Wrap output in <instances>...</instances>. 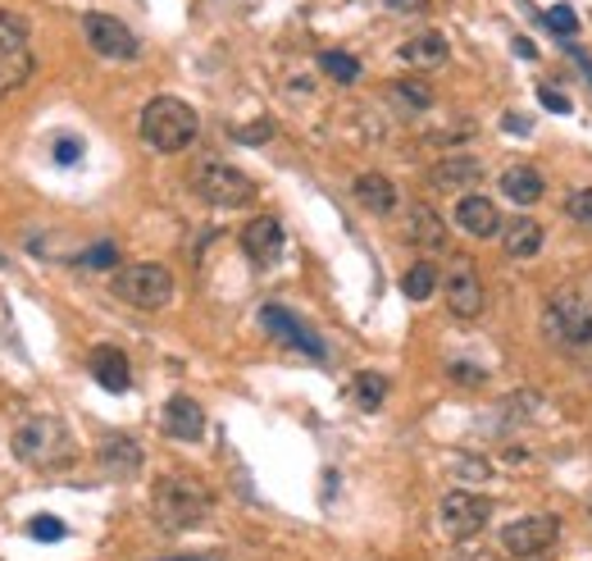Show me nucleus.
Returning <instances> with one entry per match:
<instances>
[{
  "mask_svg": "<svg viewBox=\"0 0 592 561\" xmlns=\"http://www.w3.org/2000/svg\"><path fill=\"white\" fill-rule=\"evenodd\" d=\"M174 561H219V557H174Z\"/></svg>",
  "mask_w": 592,
  "mask_h": 561,
  "instance_id": "obj_38",
  "label": "nucleus"
},
{
  "mask_svg": "<svg viewBox=\"0 0 592 561\" xmlns=\"http://www.w3.org/2000/svg\"><path fill=\"white\" fill-rule=\"evenodd\" d=\"M406 238H411L419 251H442V247H446V224L438 220L433 205L415 201L411 215H406Z\"/></svg>",
  "mask_w": 592,
  "mask_h": 561,
  "instance_id": "obj_18",
  "label": "nucleus"
},
{
  "mask_svg": "<svg viewBox=\"0 0 592 561\" xmlns=\"http://www.w3.org/2000/svg\"><path fill=\"white\" fill-rule=\"evenodd\" d=\"M479 178H483V165L474 155H446L429 170V183L438 192H461V187H474Z\"/></svg>",
  "mask_w": 592,
  "mask_h": 561,
  "instance_id": "obj_17",
  "label": "nucleus"
},
{
  "mask_svg": "<svg viewBox=\"0 0 592 561\" xmlns=\"http://www.w3.org/2000/svg\"><path fill=\"white\" fill-rule=\"evenodd\" d=\"M446 374H452V379H456V384H483V379H488V374H483V370H469L465 361H461V365H452V370H446Z\"/></svg>",
  "mask_w": 592,
  "mask_h": 561,
  "instance_id": "obj_33",
  "label": "nucleus"
},
{
  "mask_svg": "<svg viewBox=\"0 0 592 561\" xmlns=\"http://www.w3.org/2000/svg\"><path fill=\"white\" fill-rule=\"evenodd\" d=\"M319 68H324V74L333 78V83H342V87H351L355 78H361V60L347 55V51H324V55H319Z\"/></svg>",
  "mask_w": 592,
  "mask_h": 561,
  "instance_id": "obj_27",
  "label": "nucleus"
},
{
  "mask_svg": "<svg viewBox=\"0 0 592 561\" xmlns=\"http://www.w3.org/2000/svg\"><path fill=\"white\" fill-rule=\"evenodd\" d=\"M114 297L137 311H164L174 301V274L164 265H124L114 274Z\"/></svg>",
  "mask_w": 592,
  "mask_h": 561,
  "instance_id": "obj_5",
  "label": "nucleus"
},
{
  "mask_svg": "<svg viewBox=\"0 0 592 561\" xmlns=\"http://www.w3.org/2000/svg\"><path fill=\"white\" fill-rule=\"evenodd\" d=\"M401 292H406L411 301H429L438 292V270L429 261H419L406 270V278H401Z\"/></svg>",
  "mask_w": 592,
  "mask_h": 561,
  "instance_id": "obj_25",
  "label": "nucleus"
},
{
  "mask_svg": "<svg viewBox=\"0 0 592 561\" xmlns=\"http://www.w3.org/2000/svg\"><path fill=\"white\" fill-rule=\"evenodd\" d=\"M542 334L565 352H588L592 347V297L583 292H556L542 311Z\"/></svg>",
  "mask_w": 592,
  "mask_h": 561,
  "instance_id": "obj_4",
  "label": "nucleus"
},
{
  "mask_svg": "<svg viewBox=\"0 0 592 561\" xmlns=\"http://www.w3.org/2000/svg\"><path fill=\"white\" fill-rule=\"evenodd\" d=\"M542 224L538 220H529V215H519V220H511L506 228H502V247H506V255L511 261H533V255L542 251Z\"/></svg>",
  "mask_w": 592,
  "mask_h": 561,
  "instance_id": "obj_20",
  "label": "nucleus"
},
{
  "mask_svg": "<svg viewBox=\"0 0 592 561\" xmlns=\"http://www.w3.org/2000/svg\"><path fill=\"white\" fill-rule=\"evenodd\" d=\"M83 33L91 41V51L105 55V60H137V37L124 18H114V14H87L83 18Z\"/></svg>",
  "mask_w": 592,
  "mask_h": 561,
  "instance_id": "obj_10",
  "label": "nucleus"
},
{
  "mask_svg": "<svg viewBox=\"0 0 592 561\" xmlns=\"http://www.w3.org/2000/svg\"><path fill=\"white\" fill-rule=\"evenodd\" d=\"M33 78V41H28V23L18 14L0 10V97H10L14 87Z\"/></svg>",
  "mask_w": 592,
  "mask_h": 561,
  "instance_id": "obj_7",
  "label": "nucleus"
},
{
  "mask_svg": "<svg viewBox=\"0 0 592 561\" xmlns=\"http://www.w3.org/2000/svg\"><path fill=\"white\" fill-rule=\"evenodd\" d=\"M151 507H155V521L160 529H192L210 516V507H215V498H210V488L187 475V471H174V475H160L155 494H151Z\"/></svg>",
  "mask_w": 592,
  "mask_h": 561,
  "instance_id": "obj_1",
  "label": "nucleus"
},
{
  "mask_svg": "<svg viewBox=\"0 0 592 561\" xmlns=\"http://www.w3.org/2000/svg\"><path fill=\"white\" fill-rule=\"evenodd\" d=\"M446 311H452L456 320H479L483 315V278L474 265H452V274H446Z\"/></svg>",
  "mask_w": 592,
  "mask_h": 561,
  "instance_id": "obj_11",
  "label": "nucleus"
},
{
  "mask_svg": "<svg viewBox=\"0 0 592 561\" xmlns=\"http://www.w3.org/2000/svg\"><path fill=\"white\" fill-rule=\"evenodd\" d=\"M556 539H560L556 516H525V521H511L502 529V552L515 561H538L556 548Z\"/></svg>",
  "mask_w": 592,
  "mask_h": 561,
  "instance_id": "obj_8",
  "label": "nucleus"
},
{
  "mask_svg": "<svg viewBox=\"0 0 592 561\" xmlns=\"http://www.w3.org/2000/svg\"><path fill=\"white\" fill-rule=\"evenodd\" d=\"M260 324L269 329V338H278V342H288V347H297V352H305V357H315V361H324L328 352H324V342L305 329V324L292 315V311H282V307H265L260 311Z\"/></svg>",
  "mask_w": 592,
  "mask_h": 561,
  "instance_id": "obj_12",
  "label": "nucleus"
},
{
  "mask_svg": "<svg viewBox=\"0 0 592 561\" xmlns=\"http://www.w3.org/2000/svg\"><path fill=\"white\" fill-rule=\"evenodd\" d=\"M383 5H388L392 14H419L424 5H429V0H383Z\"/></svg>",
  "mask_w": 592,
  "mask_h": 561,
  "instance_id": "obj_35",
  "label": "nucleus"
},
{
  "mask_svg": "<svg viewBox=\"0 0 592 561\" xmlns=\"http://www.w3.org/2000/svg\"><path fill=\"white\" fill-rule=\"evenodd\" d=\"M538 97H542V105H547V110H556V114H565V110H570V101H565L560 91H552V87H542Z\"/></svg>",
  "mask_w": 592,
  "mask_h": 561,
  "instance_id": "obj_34",
  "label": "nucleus"
},
{
  "mask_svg": "<svg viewBox=\"0 0 592 561\" xmlns=\"http://www.w3.org/2000/svg\"><path fill=\"white\" fill-rule=\"evenodd\" d=\"M351 397H355V407H361V411H378V407H383V397H388V379H383V374H355Z\"/></svg>",
  "mask_w": 592,
  "mask_h": 561,
  "instance_id": "obj_26",
  "label": "nucleus"
},
{
  "mask_svg": "<svg viewBox=\"0 0 592 561\" xmlns=\"http://www.w3.org/2000/svg\"><path fill=\"white\" fill-rule=\"evenodd\" d=\"M438 511H442V529H446V539L452 544L474 539V534L492 521V502L483 494H469V488H452Z\"/></svg>",
  "mask_w": 592,
  "mask_h": 561,
  "instance_id": "obj_9",
  "label": "nucleus"
},
{
  "mask_svg": "<svg viewBox=\"0 0 592 561\" xmlns=\"http://www.w3.org/2000/svg\"><path fill=\"white\" fill-rule=\"evenodd\" d=\"M197 133H201L197 110L178 97H155V101H147V110H141V142L160 155L187 151L197 142Z\"/></svg>",
  "mask_w": 592,
  "mask_h": 561,
  "instance_id": "obj_2",
  "label": "nucleus"
},
{
  "mask_svg": "<svg viewBox=\"0 0 592 561\" xmlns=\"http://www.w3.org/2000/svg\"><path fill=\"white\" fill-rule=\"evenodd\" d=\"M282 224L274 215H255L247 228H242V251L251 255L255 265H274L278 255H282Z\"/></svg>",
  "mask_w": 592,
  "mask_h": 561,
  "instance_id": "obj_13",
  "label": "nucleus"
},
{
  "mask_svg": "<svg viewBox=\"0 0 592 561\" xmlns=\"http://www.w3.org/2000/svg\"><path fill=\"white\" fill-rule=\"evenodd\" d=\"M114 261H118V247H114V242H97V247L83 251V265H87V270H110Z\"/></svg>",
  "mask_w": 592,
  "mask_h": 561,
  "instance_id": "obj_29",
  "label": "nucleus"
},
{
  "mask_svg": "<svg viewBox=\"0 0 592 561\" xmlns=\"http://www.w3.org/2000/svg\"><path fill=\"white\" fill-rule=\"evenodd\" d=\"M588 516H592V502H588Z\"/></svg>",
  "mask_w": 592,
  "mask_h": 561,
  "instance_id": "obj_39",
  "label": "nucleus"
},
{
  "mask_svg": "<svg viewBox=\"0 0 592 561\" xmlns=\"http://www.w3.org/2000/svg\"><path fill=\"white\" fill-rule=\"evenodd\" d=\"M355 201H361L365 210H374V215H392L396 210V183L388 174H361L355 178Z\"/></svg>",
  "mask_w": 592,
  "mask_h": 561,
  "instance_id": "obj_22",
  "label": "nucleus"
},
{
  "mask_svg": "<svg viewBox=\"0 0 592 561\" xmlns=\"http://www.w3.org/2000/svg\"><path fill=\"white\" fill-rule=\"evenodd\" d=\"M461 561H502V557H492L483 548H469V552H461Z\"/></svg>",
  "mask_w": 592,
  "mask_h": 561,
  "instance_id": "obj_37",
  "label": "nucleus"
},
{
  "mask_svg": "<svg viewBox=\"0 0 592 561\" xmlns=\"http://www.w3.org/2000/svg\"><path fill=\"white\" fill-rule=\"evenodd\" d=\"M87 365H91V379H97L101 388H110V392H124L133 384L128 357L118 352V347H97V352L87 357Z\"/></svg>",
  "mask_w": 592,
  "mask_h": 561,
  "instance_id": "obj_19",
  "label": "nucleus"
},
{
  "mask_svg": "<svg viewBox=\"0 0 592 561\" xmlns=\"http://www.w3.org/2000/svg\"><path fill=\"white\" fill-rule=\"evenodd\" d=\"M565 215H570L575 224H583V228H592V187L570 192V201H565Z\"/></svg>",
  "mask_w": 592,
  "mask_h": 561,
  "instance_id": "obj_28",
  "label": "nucleus"
},
{
  "mask_svg": "<svg viewBox=\"0 0 592 561\" xmlns=\"http://www.w3.org/2000/svg\"><path fill=\"white\" fill-rule=\"evenodd\" d=\"M192 192L205 201V205H219V210H237L255 201V183L242 174L224 165V160H205V165L192 170Z\"/></svg>",
  "mask_w": 592,
  "mask_h": 561,
  "instance_id": "obj_6",
  "label": "nucleus"
},
{
  "mask_svg": "<svg viewBox=\"0 0 592 561\" xmlns=\"http://www.w3.org/2000/svg\"><path fill=\"white\" fill-rule=\"evenodd\" d=\"M456 224L469 233V238H492V233L502 228V215H496V205L488 197H461L456 201Z\"/></svg>",
  "mask_w": 592,
  "mask_h": 561,
  "instance_id": "obj_21",
  "label": "nucleus"
},
{
  "mask_svg": "<svg viewBox=\"0 0 592 561\" xmlns=\"http://www.w3.org/2000/svg\"><path fill=\"white\" fill-rule=\"evenodd\" d=\"M388 101L401 114H424V110H433V87L429 83H415V78H401V83L388 87Z\"/></svg>",
  "mask_w": 592,
  "mask_h": 561,
  "instance_id": "obj_24",
  "label": "nucleus"
},
{
  "mask_svg": "<svg viewBox=\"0 0 592 561\" xmlns=\"http://www.w3.org/2000/svg\"><path fill=\"white\" fill-rule=\"evenodd\" d=\"M10 448H14L18 461L41 465V471H51V465H68V461L78 457L74 438H68V429L60 425L55 415H33V420H23V425L14 429V438H10Z\"/></svg>",
  "mask_w": 592,
  "mask_h": 561,
  "instance_id": "obj_3",
  "label": "nucleus"
},
{
  "mask_svg": "<svg viewBox=\"0 0 592 561\" xmlns=\"http://www.w3.org/2000/svg\"><path fill=\"white\" fill-rule=\"evenodd\" d=\"M28 534H33V539H64V521L37 516V521H28Z\"/></svg>",
  "mask_w": 592,
  "mask_h": 561,
  "instance_id": "obj_30",
  "label": "nucleus"
},
{
  "mask_svg": "<svg viewBox=\"0 0 592 561\" xmlns=\"http://www.w3.org/2000/svg\"><path fill=\"white\" fill-rule=\"evenodd\" d=\"M164 429H169V438H178V442H197L205 434V411H201L197 397H187V392L169 397V402H164Z\"/></svg>",
  "mask_w": 592,
  "mask_h": 561,
  "instance_id": "obj_14",
  "label": "nucleus"
},
{
  "mask_svg": "<svg viewBox=\"0 0 592 561\" xmlns=\"http://www.w3.org/2000/svg\"><path fill=\"white\" fill-rule=\"evenodd\" d=\"M55 160H60V165H78V160H83L78 137H55Z\"/></svg>",
  "mask_w": 592,
  "mask_h": 561,
  "instance_id": "obj_31",
  "label": "nucleus"
},
{
  "mask_svg": "<svg viewBox=\"0 0 592 561\" xmlns=\"http://www.w3.org/2000/svg\"><path fill=\"white\" fill-rule=\"evenodd\" d=\"M547 23L556 33H575L579 28V18H575V10L570 5H556V10H547Z\"/></svg>",
  "mask_w": 592,
  "mask_h": 561,
  "instance_id": "obj_32",
  "label": "nucleus"
},
{
  "mask_svg": "<svg viewBox=\"0 0 592 561\" xmlns=\"http://www.w3.org/2000/svg\"><path fill=\"white\" fill-rule=\"evenodd\" d=\"M502 192L515 201V205H533L542 192H547V183H542V174L533 165H511L502 174Z\"/></svg>",
  "mask_w": 592,
  "mask_h": 561,
  "instance_id": "obj_23",
  "label": "nucleus"
},
{
  "mask_svg": "<svg viewBox=\"0 0 592 561\" xmlns=\"http://www.w3.org/2000/svg\"><path fill=\"white\" fill-rule=\"evenodd\" d=\"M588 374H592V361H588Z\"/></svg>",
  "mask_w": 592,
  "mask_h": 561,
  "instance_id": "obj_40",
  "label": "nucleus"
},
{
  "mask_svg": "<svg viewBox=\"0 0 592 561\" xmlns=\"http://www.w3.org/2000/svg\"><path fill=\"white\" fill-rule=\"evenodd\" d=\"M446 60H452V46H446L442 33H415L411 41H401V64H411V68H442Z\"/></svg>",
  "mask_w": 592,
  "mask_h": 561,
  "instance_id": "obj_16",
  "label": "nucleus"
},
{
  "mask_svg": "<svg viewBox=\"0 0 592 561\" xmlns=\"http://www.w3.org/2000/svg\"><path fill=\"white\" fill-rule=\"evenodd\" d=\"M141 461H147L141 457V442L128 438V434H114V438L101 442V471L114 475V479H133L141 471Z\"/></svg>",
  "mask_w": 592,
  "mask_h": 561,
  "instance_id": "obj_15",
  "label": "nucleus"
},
{
  "mask_svg": "<svg viewBox=\"0 0 592 561\" xmlns=\"http://www.w3.org/2000/svg\"><path fill=\"white\" fill-rule=\"evenodd\" d=\"M274 128L269 124H255V128H237V142H260V137H269Z\"/></svg>",
  "mask_w": 592,
  "mask_h": 561,
  "instance_id": "obj_36",
  "label": "nucleus"
}]
</instances>
